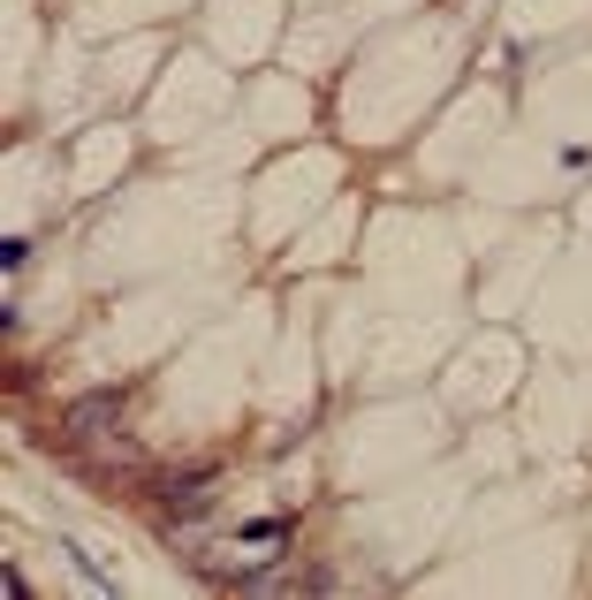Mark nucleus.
Wrapping results in <instances>:
<instances>
[{"instance_id":"obj_1","label":"nucleus","mask_w":592,"mask_h":600,"mask_svg":"<svg viewBox=\"0 0 592 600\" xmlns=\"http://www.w3.org/2000/svg\"><path fill=\"white\" fill-rule=\"evenodd\" d=\"M115 418H122V388H107V396H84L68 410V441H115Z\"/></svg>"}]
</instances>
